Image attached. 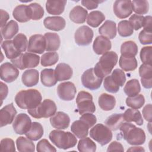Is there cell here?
<instances>
[{
    "instance_id": "obj_1",
    "label": "cell",
    "mask_w": 152,
    "mask_h": 152,
    "mask_svg": "<svg viewBox=\"0 0 152 152\" xmlns=\"http://www.w3.org/2000/svg\"><path fill=\"white\" fill-rule=\"evenodd\" d=\"M42 100L40 93L36 89L23 90L17 93L15 102L18 107L23 109H30L37 106Z\"/></svg>"
},
{
    "instance_id": "obj_2",
    "label": "cell",
    "mask_w": 152,
    "mask_h": 152,
    "mask_svg": "<svg viewBox=\"0 0 152 152\" xmlns=\"http://www.w3.org/2000/svg\"><path fill=\"white\" fill-rule=\"evenodd\" d=\"M119 129L122 137L129 144L133 145H142L145 141L144 131L130 122L123 123Z\"/></svg>"
},
{
    "instance_id": "obj_3",
    "label": "cell",
    "mask_w": 152,
    "mask_h": 152,
    "mask_svg": "<svg viewBox=\"0 0 152 152\" xmlns=\"http://www.w3.org/2000/svg\"><path fill=\"white\" fill-rule=\"evenodd\" d=\"M118 60V56L115 52L108 51L104 53L94 68L95 73L99 77L103 79L111 73Z\"/></svg>"
},
{
    "instance_id": "obj_4",
    "label": "cell",
    "mask_w": 152,
    "mask_h": 152,
    "mask_svg": "<svg viewBox=\"0 0 152 152\" xmlns=\"http://www.w3.org/2000/svg\"><path fill=\"white\" fill-rule=\"evenodd\" d=\"M51 142L58 148L67 150L75 147L77 143L76 137L70 132L53 130L49 135Z\"/></svg>"
},
{
    "instance_id": "obj_5",
    "label": "cell",
    "mask_w": 152,
    "mask_h": 152,
    "mask_svg": "<svg viewBox=\"0 0 152 152\" xmlns=\"http://www.w3.org/2000/svg\"><path fill=\"white\" fill-rule=\"evenodd\" d=\"M57 110L55 103L50 99H45L37 106L28 109L27 112L32 117L36 119L47 118L54 115Z\"/></svg>"
},
{
    "instance_id": "obj_6",
    "label": "cell",
    "mask_w": 152,
    "mask_h": 152,
    "mask_svg": "<svg viewBox=\"0 0 152 152\" xmlns=\"http://www.w3.org/2000/svg\"><path fill=\"white\" fill-rule=\"evenodd\" d=\"M11 62L21 70L26 68L36 67L40 62V56L33 53L26 52L21 53L18 57L11 59Z\"/></svg>"
},
{
    "instance_id": "obj_7",
    "label": "cell",
    "mask_w": 152,
    "mask_h": 152,
    "mask_svg": "<svg viewBox=\"0 0 152 152\" xmlns=\"http://www.w3.org/2000/svg\"><path fill=\"white\" fill-rule=\"evenodd\" d=\"M89 133L90 137L102 146L107 144L112 140L113 137L111 130L102 124H98L94 126Z\"/></svg>"
},
{
    "instance_id": "obj_8",
    "label": "cell",
    "mask_w": 152,
    "mask_h": 152,
    "mask_svg": "<svg viewBox=\"0 0 152 152\" xmlns=\"http://www.w3.org/2000/svg\"><path fill=\"white\" fill-rule=\"evenodd\" d=\"M75 102L80 115L86 113H93L96 111V106L93 101V96L87 91H80L77 96Z\"/></svg>"
},
{
    "instance_id": "obj_9",
    "label": "cell",
    "mask_w": 152,
    "mask_h": 152,
    "mask_svg": "<svg viewBox=\"0 0 152 152\" xmlns=\"http://www.w3.org/2000/svg\"><path fill=\"white\" fill-rule=\"evenodd\" d=\"M103 80L96 75L93 68L86 70L81 76L82 84L91 90H96L100 88Z\"/></svg>"
},
{
    "instance_id": "obj_10",
    "label": "cell",
    "mask_w": 152,
    "mask_h": 152,
    "mask_svg": "<svg viewBox=\"0 0 152 152\" xmlns=\"http://www.w3.org/2000/svg\"><path fill=\"white\" fill-rule=\"evenodd\" d=\"M93 38V31L87 26L80 27L74 34L75 42L79 46H87L90 45Z\"/></svg>"
},
{
    "instance_id": "obj_11",
    "label": "cell",
    "mask_w": 152,
    "mask_h": 152,
    "mask_svg": "<svg viewBox=\"0 0 152 152\" xmlns=\"http://www.w3.org/2000/svg\"><path fill=\"white\" fill-rule=\"evenodd\" d=\"M31 121L30 118L24 113H20L15 118L12 128L17 134H25L30 128Z\"/></svg>"
},
{
    "instance_id": "obj_12",
    "label": "cell",
    "mask_w": 152,
    "mask_h": 152,
    "mask_svg": "<svg viewBox=\"0 0 152 152\" xmlns=\"http://www.w3.org/2000/svg\"><path fill=\"white\" fill-rule=\"evenodd\" d=\"M113 12L121 19L128 17L132 12V5L130 0L115 1L113 6Z\"/></svg>"
},
{
    "instance_id": "obj_13",
    "label": "cell",
    "mask_w": 152,
    "mask_h": 152,
    "mask_svg": "<svg viewBox=\"0 0 152 152\" xmlns=\"http://www.w3.org/2000/svg\"><path fill=\"white\" fill-rule=\"evenodd\" d=\"M46 39L44 36L36 34L30 37L27 50L28 52L42 54L46 50Z\"/></svg>"
},
{
    "instance_id": "obj_14",
    "label": "cell",
    "mask_w": 152,
    "mask_h": 152,
    "mask_svg": "<svg viewBox=\"0 0 152 152\" xmlns=\"http://www.w3.org/2000/svg\"><path fill=\"white\" fill-rule=\"evenodd\" d=\"M77 88L74 84L70 81L60 83L57 87L59 97L64 101H71L75 98Z\"/></svg>"
},
{
    "instance_id": "obj_15",
    "label": "cell",
    "mask_w": 152,
    "mask_h": 152,
    "mask_svg": "<svg viewBox=\"0 0 152 152\" xmlns=\"http://www.w3.org/2000/svg\"><path fill=\"white\" fill-rule=\"evenodd\" d=\"M19 75V71L15 65L5 62L1 65V79L6 83H10L15 81Z\"/></svg>"
},
{
    "instance_id": "obj_16",
    "label": "cell",
    "mask_w": 152,
    "mask_h": 152,
    "mask_svg": "<svg viewBox=\"0 0 152 152\" xmlns=\"http://www.w3.org/2000/svg\"><path fill=\"white\" fill-rule=\"evenodd\" d=\"M16 114L17 110L13 105V103H11L3 107L0 110L1 127L11 124L14 121Z\"/></svg>"
},
{
    "instance_id": "obj_17",
    "label": "cell",
    "mask_w": 152,
    "mask_h": 152,
    "mask_svg": "<svg viewBox=\"0 0 152 152\" xmlns=\"http://www.w3.org/2000/svg\"><path fill=\"white\" fill-rule=\"evenodd\" d=\"M51 125L56 129H65L70 124L69 116L63 112H58L50 117Z\"/></svg>"
},
{
    "instance_id": "obj_18",
    "label": "cell",
    "mask_w": 152,
    "mask_h": 152,
    "mask_svg": "<svg viewBox=\"0 0 152 152\" xmlns=\"http://www.w3.org/2000/svg\"><path fill=\"white\" fill-rule=\"evenodd\" d=\"M43 24L49 30L58 31L65 28L66 22L65 19L60 16L47 17L43 21Z\"/></svg>"
},
{
    "instance_id": "obj_19",
    "label": "cell",
    "mask_w": 152,
    "mask_h": 152,
    "mask_svg": "<svg viewBox=\"0 0 152 152\" xmlns=\"http://www.w3.org/2000/svg\"><path fill=\"white\" fill-rule=\"evenodd\" d=\"M112 48L110 40L103 36H97L93 44V49L97 55H102L108 52Z\"/></svg>"
},
{
    "instance_id": "obj_20",
    "label": "cell",
    "mask_w": 152,
    "mask_h": 152,
    "mask_svg": "<svg viewBox=\"0 0 152 152\" xmlns=\"http://www.w3.org/2000/svg\"><path fill=\"white\" fill-rule=\"evenodd\" d=\"M138 71L142 86L145 88H151L152 87L151 65L143 64L140 66Z\"/></svg>"
},
{
    "instance_id": "obj_21",
    "label": "cell",
    "mask_w": 152,
    "mask_h": 152,
    "mask_svg": "<svg viewBox=\"0 0 152 152\" xmlns=\"http://www.w3.org/2000/svg\"><path fill=\"white\" fill-rule=\"evenodd\" d=\"M73 74L72 68L67 64L59 63L55 69V75L58 81L68 80Z\"/></svg>"
},
{
    "instance_id": "obj_22",
    "label": "cell",
    "mask_w": 152,
    "mask_h": 152,
    "mask_svg": "<svg viewBox=\"0 0 152 152\" xmlns=\"http://www.w3.org/2000/svg\"><path fill=\"white\" fill-rule=\"evenodd\" d=\"M14 19L20 23H26L31 19L30 10L28 5L24 4L17 5L12 12Z\"/></svg>"
},
{
    "instance_id": "obj_23",
    "label": "cell",
    "mask_w": 152,
    "mask_h": 152,
    "mask_svg": "<svg viewBox=\"0 0 152 152\" xmlns=\"http://www.w3.org/2000/svg\"><path fill=\"white\" fill-rule=\"evenodd\" d=\"M89 125L83 120L79 119L74 121L71 126V130L72 133L78 138L86 137L88 134Z\"/></svg>"
},
{
    "instance_id": "obj_24",
    "label": "cell",
    "mask_w": 152,
    "mask_h": 152,
    "mask_svg": "<svg viewBox=\"0 0 152 152\" xmlns=\"http://www.w3.org/2000/svg\"><path fill=\"white\" fill-rule=\"evenodd\" d=\"M39 73L37 69H30L24 71L21 77L23 84L26 87H30L36 86L39 83Z\"/></svg>"
},
{
    "instance_id": "obj_25",
    "label": "cell",
    "mask_w": 152,
    "mask_h": 152,
    "mask_svg": "<svg viewBox=\"0 0 152 152\" xmlns=\"http://www.w3.org/2000/svg\"><path fill=\"white\" fill-rule=\"evenodd\" d=\"M66 1L65 0H49L46 2L47 12L52 15H60L65 10Z\"/></svg>"
},
{
    "instance_id": "obj_26",
    "label": "cell",
    "mask_w": 152,
    "mask_h": 152,
    "mask_svg": "<svg viewBox=\"0 0 152 152\" xmlns=\"http://www.w3.org/2000/svg\"><path fill=\"white\" fill-rule=\"evenodd\" d=\"M88 15L87 10L80 5L74 7L69 12L70 20L77 24H82L86 21Z\"/></svg>"
},
{
    "instance_id": "obj_27",
    "label": "cell",
    "mask_w": 152,
    "mask_h": 152,
    "mask_svg": "<svg viewBox=\"0 0 152 152\" xmlns=\"http://www.w3.org/2000/svg\"><path fill=\"white\" fill-rule=\"evenodd\" d=\"M99 33L109 39H112L116 36V24L112 20H106L99 28Z\"/></svg>"
},
{
    "instance_id": "obj_28",
    "label": "cell",
    "mask_w": 152,
    "mask_h": 152,
    "mask_svg": "<svg viewBox=\"0 0 152 152\" xmlns=\"http://www.w3.org/2000/svg\"><path fill=\"white\" fill-rule=\"evenodd\" d=\"M44 37L46 39V51H56L59 49L61 44V40L57 33L48 32L45 34Z\"/></svg>"
},
{
    "instance_id": "obj_29",
    "label": "cell",
    "mask_w": 152,
    "mask_h": 152,
    "mask_svg": "<svg viewBox=\"0 0 152 152\" xmlns=\"http://www.w3.org/2000/svg\"><path fill=\"white\" fill-rule=\"evenodd\" d=\"M99 107L103 110L109 111L112 110L116 105L115 97L107 93H102L98 99Z\"/></svg>"
},
{
    "instance_id": "obj_30",
    "label": "cell",
    "mask_w": 152,
    "mask_h": 152,
    "mask_svg": "<svg viewBox=\"0 0 152 152\" xmlns=\"http://www.w3.org/2000/svg\"><path fill=\"white\" fill-rule=\"evenodd\" d=\"M18 23L14 20H10L1 28V36L4 39L10 40L18 33Z\"/></svg>"
},
{
    "instance_id": "obj_31",
    "label": "cell",
    "mask_w": 152,
    "mask_h": 152,
    "mask_svg": "<svg viewBox=\"0 0 152 152\" xmlns=\"http://www.w3.org/2000/svg\"><path fill=\"white\" fill-rule=\"evenodd\" d=\"M40 80L42 84L48 87L54 86L58 82L55 75V70L51 68H46L41 71Z\"/></svg>"
},
{
    "instance_id": "obj_32",
    "label": "cell",
    "mask_w": 152,
    "mask_h": 152,
    "mask_svg": "<svg viewBox=\"0 0 152 152\" xmlns=\"http://www.w3.org/2000/svg\"><path fill=\"white\" fill-rule=\"evenodd\" d=\"M44 133V130L41 124L37 122H33L29 130L25 134L27 138L31 141H37L40 139Z\"/></svg>"
},
{
    "instance_id": "obj_33",
    "label": "cell",
    "mask_w": 152,
    "mask_h": 152,
    "mask_svg": "<svg viewBox=\"0 0 152 152\" xmlns=\"http://www.w3.org/2000/svg\"><path fill=\"white\" fill-rule=\"evenodd\" d=\"M119 66L123 71H132L138 66V62L134 56L121 55L119 60Z\"/></svg>"
},
{
    "instance_id": "obj_34",
    "label": "cell",
    "mask_w": 152,
    "mask_h": 152,
    "mask_svg": "<svg viewBox=\"0 0 152 152\" xmlns=\"http://www.w3.org/2000/svg\"><path fill=\"white\" fill-rule=\"evenodd\" d=\"M123 118L124 121L128 122H134L138 125H142L143 124V119L140 112L135 109H128L124 113H123Z\"/></svg>"
},
{
    "instance_id": "obj_35",
    "label": "cell",
    "mask_w": 152,
    "mask_h": 152,
    "mask_svg": "<svg viewBox=\"0 0 152 152\" xmlns=\"http://www.w3.org/2000/svg\"><path fill=\"white\" fill-rule=\"evenodd\" d=\"M124 121L123 113H115L107 117L104 121V124L110 130L116 131L119 129Z\"/></svg>"
},
{
    "instance_id": "obj_36",
    "label": "cell",
    "mask_w": 152,
    "mask_h": 152,
    "mask_svg": "<svg viewBox=\"0 0 152 152\" xmlns=\"http://www.w3.org/2000/svg\"><path fill=\"white\" fill-rule=\"evenodd\" d=\"M124 91L128 97H133L141 91V86L139 81L137 79L129 80L124 88Z\"/></svg>"
},
{
    "instance_id": "obj_37",
    "label": "cell",
    "mask_w": 152,
    "mask_h": 152,
    "mask_svg": "<svg viewBox=\"0 0 152 152\" xmlns=\"http://www.w3.org/2000/svg\"><path fill=\"white\" fill-rule=\"evenodd\" d=\"M16 145L18 151H34V144L28 138L19 137L16 140Z\"/></svg>"
},
{
    "instance_id": "obj_38",
    "label": "cell",
    "mask_w": 152,
    "mask_h": 152,
    "mask_svg": "<svg viewBox=\"0 0 152 152\" xmlns=\"http://www.w3.org/2000/svg\"><path fill=\"white\" fill-rule=\"evenodd\" d=\"M1 47L5 52L6 57L11 60L18 57L21 53L15 49L13 45L12 40H11L2 42Z\"/></svg>"
},
{
    "instance_id": "obj_39",
    "label": "cell",
    "mask_w": 152,
    "mask_h": 152,
    "mask_svg": "<svg viewBox=\"0 0 152 152\" xmlns=\"http://www.w3.org/2000/svg\"><path fill=\"white\" fill-rule=\"evenodd\" d=\"M138 53L137 44L131 40L124 42L121 46V53L122 56H135Z\"/></svg>"
},
{
    "instance_id": "obj_40",
    "label": "cell",
    "mask_w": 152,
    "mask_h": 152,
    "mask_svg": "<svg viewBox=\"0 0 152 152\" xmlns=\"http://www.w3.org/2000/svg\"><path fill=\"white\" fill-rule=\"evenodd\" d=\"M105 20L104 15L100 11H93L89 13L87 18V23L92 27L96 28Z\"/></svg>"
},
{
    "instance_id": "obj_41",
    "label": "cell",
    "mask_w": 152,
    "mask_h": 152,
    "mask_svg": "<svg viewBox=\"0 0 152 152\" xmlns=\"http://www.w3.org/2000/svg\"><path fill=\"white\" fill-rule=\"evenodd\" d=\"M77 148L81 152H94L96 150V144L90 138L85 137L79 140Z\"/></svg>"
},
{
    "instance_id": "obj_42",
    "label": "cell",
    "mask_w": 152,
    "mask_h": 152,
    "mask_svg": "<svg viewBox=\"0 0 152 152\" xmlns=\"http://www.w3.org/2000/svg\"><path fill=\"white\" fill-rule=\"evenodd\" d=\"M13 45L15 49L20 52L26 50L28 46V40L26 36L23 33H18L12 40Z\"/></svg>"
},
{
    "instance_id": "obj_43",
    "label": "cell",
    "mask_w": 152,
    "mask_h": 152,
    "mask_svg": "<svg viewBox=\"0 0 152 152\" xmlns=\"http://www.w3.org/2000/svg\"><path fill=\"white\" fill-rule=\"evenodd\" d=\"M132 11L136 14H145L149 10V4L145 0H134L131 1Z\"/></svg>"
},
{
    "instance_id": "obj_44",
    "label": "cell",
    "mask_w": 152,
    "mask_h": 152,
    "mask_svg": "<svg viewBox=\"0 0 152 152\" xmlns=\"http://www.w3.org/2000/svg\"><path fill=\"white\" fill-rule=\"evenodd\" d=\"M59 59V55L57 52H46L41 56L40 64L43 66H49L55 65Z\"/></svg>"
},
{
    "instance_id": "obj_45",
    "label": "cell",
    "mask_w": 152,
    "mask_h": 152,
    "mask_svg": "<svg viewBox=\"0 0 152 152\" xmlns=\"http://www.w3.org/2000/svg\"><path fill=\"white\" fill-rule=\"evenodd\" d=\"M145 103V98L142 94H138L133 97H128L126 99V104L128 106L138 109L142 107Z\"/></svg>"
},
{
    "instance_id": "obj_46",
    "label": "cell",
    "mask_w": 152,
    "mask_h": 152,
    "mask_svg": "<svg viewBox=\"0 0 152 152\" xmlns=\"http://www.w3.org/2000/svg\"><path fill=\"white\" fill-rule=\"evenodd\" d=\"M118 31L122 37H128L134 33V28L128 20L121 21L118 25Z\"/></svg>"
},
{
    "instance_id": "obj_47",
    "label": "cell",
    "mask_w": 152,
    "mask_h": 152,
    "mask_svg": "<svg viewBox=\"0 0 152 152\" xmlns=\"http://www.w3.org/2000/svg\"><path fill=\"white\" fill-rule=\"evenodd\" d=\"M110 77L113 83L119 87H123L126 81V75L124 71L121 69H115Z\"/></svg>"
},
{
    "instance_id": "obj_48",
    "label": "cell",
    "mask_w": 152,
    "mask_h": 152,
    "mask_svg": "<svg viewBox=\"0 0 152 152\" xmlns=\"http://www.w3.org/2000/svg\"><path fill=\"white\" fill-rule=\"evenodd\" d=\"M30 13L31 19L33 20H39L44 15V10L42 7L36 2H33L28 5Z\"/></svg>"
},
{
    "instance_id": "obj_49",
    "label": "cell",
    "mask_w": 152,
    "mask_h": 152,
    "mask_svg": "<svg viewBox=\"0 0 152 152\" xmlns=\"http://www.w3.org/2000/svg\"><path fill=\"white\" fill-rule=\"evenodd\" d=\"M140 59L144 64L151 65L152 47L151 46L143 47L140 51Z\"/></svg>"
},
{
    "instance_id": "obj_50",
    "label": "cell",
    "mask_w": 152,
    "mask_h": 152,
    "mask_svg": "<svg viewBox=\"0 0 152 152\" xmlns=\"http://www.w3.org/2000/svg\"><path fill=\"white\" fill-rule=\"evenodd\" d=\"M144 18V16L135 14L130 17L128 21L135 30H138L143 27Z\"/></svg>"
},
{
    "instance_id": "obj_51",
    "label": "cell",
    "mask_w": 152,
    "mask_h": 152,
    "mask_svg": "<svg viewBox=\"0 0 152 152\" xmlns=\"http://www.w3.org/2000/svg\"><path fill=\"white\" fill-rule=\"evenodd\" d=\"M36 150L38 152L56 151V149L46 139H42L37 142Z\"/></svg>"
},
{
    "instance_id": "obj_52",
    "label": "cell",
    "mask_w": 152,
    "mask_h": 152,
    "mask_svg": "<svg viewBox=\"0 0 152 152\" xmlns=\"http://www.w3.org/2000/svg\"><path fill=\"white\" fill-rule=\"evenodd\" d=\"M138 39L142 45H148L152 43V32L151 30L143 29L138 35Z\"/></svg>"
},
{
    "instance_id": "obj_53",
    "label": "cell",
    "mask_w": 152,
    "mask_h": 152,
    "mask_svg": "<svg viewBox=\"0 0 152 152\" xmlns=\"http://www.w3.org/2000/svg\"><path fill=\"white\" fill-rule=\"evenodd\" d=\"M1 151H15L14 141L10 138H5L1 141Z\"/></svg>"
},
{
    "instance_id": "obj_54",
    "label": "cell",
    "mask_w": 152,
    "mask_h": 152,
    "mask_svg": "<svg viewBox=\"0 0 152 152\" xmlns=\"http://www.w3.org/2000/svg\"><path fill=\"white\" fill-rule=\"evenodd\" d=\"M103 86L107 91L111 93H116L119 90V87L117 86L113 83L109 75H107L104 78Z\"/></svg>"
},
{
    "instance_id": "obj_55",
    "label": "cell",
    "mask_w": 152,
    "mask_h": 152,
    "mask_svg": "<svg viewBox=\"0 0 152 152\" xmlns=\"http://www.w3.org/2000/svg\"><path fill=\"white\" fill-rule=\"evenodd\" d=\"M80 119L85 121L90 128L94 126L97 122L96 116L91 113H86L83 114Z\"/></svg>"
},
{
    "instance_id": "obj_56",
    "label": "cell",
    "mask_w": 152,
    "mask_h": 152,
    "mask_svg": "<svg viewBox=\"0 0 152 152\" xmlns=\"http://www.w3.org/2000/svg\"><path fill=\"white\" fill-rule=\"evenodd\" d=\"M104 1H87V0H83L81 1V4L85 7L88 10H93L96 9L98 7V5L99 3L103 2Z\"/></svg>"
},
{
    "instance_id": "obj_57",
    "label": "cell",
    "mask_w": 152,
    "mask_h": 152,
    "mask_svg": "<svg viewBox=\"0 0 152 152\" xmlns=\"http://www.w3.org/2000/svg\"><path fill=\"white\" fill-rule=\"evenodd\" d=\"M123 145L119 142L114 141L112 142L107 149V151H124Z\"/></svg>"
},
{
    "instance_id": "obj_58",
    "label": "cell",
    "mask_w": 152,
    "mask_h": 152,
    "mask_svg": "<svg viewBox=\"0 0 152 152\" xmlns=\"http://www.w3.org/2000/svg\"><path fill=\"white\" fill-rule=\"evenodd\" d=\"M142 115L144 118L149 122H151V104H146L142 109Z\"/></svg>"
},
{
    "instance_id": "obj_59",
    "label": "cell",
    "mask_w": 152,
    "mask_h": 152,
    "mask_svg": "<svg viewBox=\"0 0 152 152\" xmlns=\"http://www.w3.org/2000/svg\"><path fill=\"white\" fill-rule=\"evenodd\" d=\"M1 28L3 27L7 23V21L8 20L10 16L8 13L1 9Z\"/></svg>"
},
{
    "instance_id": "obj_60",
    "label": "cell",
    "mask_w": 152,
    "mask_h": 152,
    "mask_svg": "<svg viewBox=\"0 0 152 152\" xmlns=\"http://www.w3.org/2000/svg\"><path fill=\"white\" fill-rule=\"evenodd\" d=\"M8 88L7 85H6L3 82L1 81V100H4L8 95Z\"/></svg>"
},
{
    "instance_id": "obj_61",
    "label": "cell",
    "mask_w": 152,
    "mask_h": 152,
    "mask_svg": "<svg viewBox=\"0 0 152 152\" xmlns=\"http://www.w3.org/2000/svg\"><path fill=\"white\" fill-rule=\"evenodd\" d=\"M143 27L144 29L151 30V17L150 15L144 17Z\"/></svg>"
},
{
    "instance_id": "obj_62",
    "label": "cell",
    "mask_w": 152,
    "mask_h": 152,
    "mask_svg": "<svg viewBox=\"0 0 152 152\" xmlns=\"http://www.w3.org/2000/svg\"><path fill=\"white\" fill-rule=\"evenodd\" d=\"M127 151H145V150L142 147H131Z\"/></svg>"
}]
</instances>
